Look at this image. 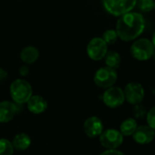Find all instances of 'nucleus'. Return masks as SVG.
Returning a JSON list of instances; mask_svg holds the SVG:
<instances>
[{"label":"nucleus","instance_id":"obj_1","mask_svg":"<svg viewBox=\"0 0 155 155\" xmlns=\"http://www.w3.org/2000/svg\"><path fill=\"white\" fill-rule=\"evenodd\" d=\"M145 28V19L140 13L130 12L121 16L116 24L118 38L125 42L136 39Z\"/></svg>","mask_w":155,"mask_h":155},{"label":"nucleus","instance_id":"obj_2","mask_svg":"<svg viewBox=\"0 0 155 155\" xmlns=\"http://www.w3.org/2000/svg\"><path fill=\"white\" fill-rule=\"evenodd\" d=\"M10 96L16 104H24L33 95L32 86L23 79H18L12 81L9 89Z\"/></svg>","mask_w":155,"mask_h":155},{"label":"nucleus","instance_id":"obj_3","mask_svg":"<svg viewBox=\"0 0 155 155\" xmlns=\"http://www.w3.org/2000/svg\"><path fill=\"white\" fill-rule=\"evenodd\" d=\"M138 0H102L104 8L115 17H121L130 13L137 5Z\"/></svg>","mask_w":155,"mask_h":155},{"label":"nucleus","instance_id":"obj_4","mask_svg":"<svg viewBox=\"0 0 155 155\" xmlns=\"http://www.w3.org/2000/svg\"><path fill=\"white\" fill-rule=\"evenodd\" d=\"M155 48L148 38H139L133 42L130 52L133 58L139 61H146L152 58Z\"/></svg>","mask_w":155,"mask_h":155},{"label":"nucleus","instance_id":"obj_5","mask_svg":"<svg viewBox=\"0 0 155 155\" xmlns=\"http://www.w3.org/2000/svg\"><path fill=\"white\" fill-rule=\"evenodd\" d=\"M118 79V74L115 69L108 67H103L99 68L95 74L93 81L96 86L101 89H109L113 87Z\"/></svg>","mask_w":155,"mask_h":155},{"label":"nucleus","instance_id":"obj_6","mask_svg":"<svg viewBox=\"0 0 155 155\" xmlns=\"http://www.w3.org/2000/svg\"><path fill=\"white\" fill-rule=\"evenodd\" d=\"M100 142L107 150H117L123 142V135L118 130L108 129L100 135Z\"/></svg>","mask_w":155,"mask_h":155},{"label":"nucleus","instance_id":"obj_7","mask_svg":"<svg viewBox=\"0 0 155 155\" xmlns=\"http://www.w3.org/2000/svg\"><path fill=\"white\" fill-rule=\"evenodd\" d=\"M108 52V45L101 38H92L87 46V54L89 58L94 61L101 60Z\"/></svg>","mask_w":155,"mask_h":155},{"label":"nucleus","instance_id":"obj_8","mask_svg":"<svg viewBox=\"0 0 155 155\" xmlns=\"http://www.w3.org/2000/svg\"><path fill=\"white\" fill-rule=\"evenodd\" d=\"M102 100L107 107L111 109L118 108L125 101L123 90L119 87H110L104 91Z\"/></svg>","mask_w":155,"mask_h":155},{"label":"nucleus","instance_id":"obj_9","mask_svg":"<svg viewBox=\"0 0 155 155\" xmlns=\"http://www.w3.org/2000/svg\"><path fill=\"white\" fill-rule=\"evenodd\" d=\"M125 101H127L131 105L140 104L145 95L143 87L138 82H130L128 83L123 91Z\"/></svg>","mask_w":155,"mask_h":155},{"label":"nucleus","instance_id":"obj_10","mask_svg":"<svg viewBox=\"0 0 155 155\" xmlns=\"http://www.w3.org/2000/svg\"><path fill=\"white\" fill-rule=\"evenodd\" d=\"M83 130L85 134L90 138L100 137L103 131V122L99 117L91 116L84 121Z\"/></svg>","mask_w":155,"mask_h":155},{"label":"nucleus","instance_id":"obj_11","mask_svg":"<svg viewBox=\"0 0 155 155\" xmlns=\"http://www.w3.org/2000/svg\"><path fill=\"white\" fill-rule=\"evenodd\" d=\"M18 112V104L8 101L0 102V123H7L14 119Z\"/></svg>","mask_w":155,"mask_h":155},{"label":"nucleus","instance_id":"obj_12","mask_svg":"<svg viewBox=\"0 0 155 155\" xmlns=\"http://www.w3.org/2000/svg\"><path fill=\"white\" fill-rule=\"evenodd\" d=\"M155 137V130L148 125L137 127L135 132L132 134L133 140L139 144H148L153 140Z\"/></svg>","mask_w":155,"mask_h":155},{"label":"nucleus","instance_id":"obj_13","mask_svg":"<svg viewBox=\"0 0 155 155\" xmlns=\"http://www.w3.org/2000/svg\"><path fill=\"white\" fill-rule=\"evenodd\" d=\"M28 110L34 114H41L48 109L47 101L39 95H32V97L27 102Z\"/></svg>","mask_w":155,"mask_h":155},{"label":"nucleus","instance_id":"obj_14","mask_svg":"<svg viewBox=\"0 0 155 155\" xmlns=\"http://www.w3.org/2000/svg\"><path fill=\"white\" fill-rule=\"evenodd\" d=\"M39 58V51L36 47L28 46L20 52V58L26 65L35 63Z\"/></svg>","mask_w":155,"mask_h":155},{"label":"nucleus","instance_id":"obj_15","mask_svg":"<svg viewBox=\"0 0 155 155\" xmlns=\"http://www.w3.org/2000/svg\"><path fill=\"white\" fill-rule=\"evenodd\" d=\"M11 142H12L14 149L18 150H25L28 149L29 146L31 145V139L28 134L22 132V133L17 134Z\"/></svg>","mask_w":155,"mask_h":155},{"label":"nucleus","instance_id":"obj_16","mask_svg":"<svg viewBox=\"0 0 155 155\" xmlns=\"http://www.w3.org/2000/svg\"><path fill=\"white\" fill-rule=\"evenodd\" d=\"M138 127L137 121L133 118H128L124 120L120 126V132L123 136H132Z\"/></svg>","mask_w":155,"mask_h":155},{"label":"nucleus","instance_id":"obj_17","mask_svg":"<svg viewBox=\"0 0 155 155\" xmlns=\"http://www.w3.org/2000/svg\"><path fill=\"white\" fill-rule=\"evenodd\" d=\"M105 64L106 67L110 68L112 69H117L121 62V58L120 56V54L116 51H108L106 56H105Z\"/></svg>","mask_w":155,"mask_h":155},{"label":"nucleus","instance_id":"obj_18","mask_svg":"<svg viewBox=\"0 0 155 155\" xmlns=\"http://www.w3.org/2000/svg\"><path fill=\"white\" fill-rule=\"evenodd\" d=\"M14 147L8 139H0V155H13Z\"/></svg>","mask_w":155,"mask_h":155},{"label":"nucleus","instance_id":"obj_19","mask_svg":"<svg viewBox=\"0 0 155 155\" xmlns=\"http://www.w3.org/2000/svg\"><path fill=\"white\" fill-rule=\"evenodd\" d=\"M101 38L104 40V42L107 45H113V44L116 43V41L118 39V35H117L116 30H114V29H108V30H106L103 33Z\"/></svg>","mask_w":155,"mask_h":155},{"label":"nucleus","instance_id":"obj_20","mask_svg":"<svg viewBox=\"0 0 155 155\" xmlns=\"http://www.w3.org/2000/svg\"><path fill=\"white\" fill-rule=\"evenodd\" d=\"M132 114H133V117H134L135 119L142 120L143 118L146 117V115H147V110H146L145 107L140 103V104L133 105V108H132Z\"/></svg>","mask_w":155,"mask_h":155},{"label":"nucleus","instance_id":"obj_21","mask_svg":"<svg viewBox=\"0 0 155 155\" xmlns=\"http://www.w3.org/2000/svg\"><path fill=\"white\" fill-rule=\"evenodd\" d=\"M138 8L142 12H150L154 9V1L153 0H138Z\"/></svg>","mask_w":155,"mask_h":155},{"label":"nucleus","instance_id":"obj_22","mask_svg":"<svg viewBox=\"0 0 155 155\" xmlns=\"http://www.w3.org/2000/svg\"><path fill=\"white\" fill-rule=\"evenodd\" d=\"M146 120L148 126L155 130V106L152 107L149 111H147Z\"/></svg>","mask_w":155,"mask_h":155},{"label":"nucleus","instance_id":"obj_23","mask_svg":"<svg viewBox=\"0 0 155 155\" xmlns=\"http://www.w3.org/2000/svg\"><path fill=\"white\" fill-rule=\"evenodd\" d=\"M8 77V73L7 72V70L0 68V84L4 83L7 81Z\"/></svg>","mask_w":155,"mask_h":155},{"label":"nucleus","instance_id":"obj_24","mask_svg":"<svg viewBox=\"0 0 155 155\" xmlns=\"http://www.w3.org/2000/svg\"><path fill=\"white\" fill-rule=\"evenodd\" d=\"M101 155H124V153L118 150H106Z\"/></svg>","mask_w":155,"mask_h":155},{"label":"nucleus","instance_id":"obj_25","mask_svg":"<svg viewBox=\"0 0 155 155\" xmlns=\"http://www.w3.org/2000/svg\"><path fill=\"white\" fill-rule=\"evenodd\" d=\"M29 71H30V69H29V68H28V65H23V66H21L19 68V74L21 76H23V77L28 76V73H29Z\"/></svg>","mask_w":155,"mask_h":155},{"label":"nucleus","instance_id":"obj_26","mask_svg":"<svg viewBox=\"0 0 155 155\" xmlns=\"http://www.w3.org/2000/svg\"><path fill=\"white\" fill-rule=\"evenodd\" d=\"M151 43H152V45H153V47H154V48H155V31H154V33H153V35H152Z\"/></svg>","mask_w":155,"mask_h":155},{"label":"nucleus","instance_id":"obj_27","mask_svg":"<svg viewBox=\"0 0 155 155\" xmlns=\"http://www.w3.org/2000/svg\"><path fill=\"white\" fill-rule=\"evenodd\" d=\"M152 58H153V59H154V61H155V51H154V53H153V56H152Z\"/></svg>","mask_w":155,"mask_h":155},{"label":"nucleus","instance_id":"obj_28","mask_svg":"<svg viewBox=\"0 0 155 155\" xmlns=\"http://www.w3.org/2000/svg\"><path fill=\"white\" fill-rule=\"evenodd\" d=\"M154 9H155V1H154Z\"/></svg>","mask_w":155,"mask_h":155},{"label":"nucleus","instance_id":"obj_29","mask_svg":"<svg viewBox=\"0 0 155 155\" xmlns=\"http://www.w3.org/2000/svg\"><path fill=\"white\" fill-rule=\"evenodd\" d=\"M154 138H155V137H154Z\"/></svg>","mask_w":155,"mask_h":155}]
</instances>
